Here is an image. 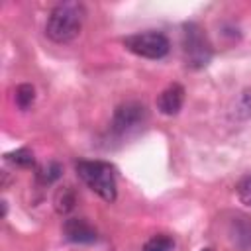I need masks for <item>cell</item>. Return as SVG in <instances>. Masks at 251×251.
<instances>
[{
    "label": "cell",
    "instance_id": "1",
    "mask_svg": "<svg viewBox=\"0 0 251 251\" xmlns=\"http://www.w3.org/2000/svg\"><path fill=\"white\" fill-rule=\"evenodd\" d=\"M86 10L80 2H61L57 4L45 24V33L55 43H69L73 41L84 24Z\"/></svg>",
    "mask_w": 251,
    "mask_h": 251
},
{
    "label": "cell",
    "instance_id": "2",
    "mask_svg": "<svg viewBox=\"0 0 251 251\" xmlns=\"http://www.w3.org/2000/svg\"><path fill=\"white\" fill-rule=\"evenodd\" d=\"M76 175L80 176V180L92 190L96 192L102 200L106 202H114L118 196V184H116V175H114V167L106 161H76L75 165Z\"/></svg>",
    "mask_w": 251,
    "mask_h": 251
},
{
    "label": "cell",
    "instance_id": "3",
    "mask_svg": "<svg viewBox=\"0 0 251 251\" xmlns=\"http://www.w3.org/2000/svg\"><path fill=\"white\" fill-rule=\"evenodd\" d=\"M182 57L190 69H202L212 59V45L204 29L194 22H188L182 27Z\"/></svg>",
    "mask_w": 251,
    "mask_h": 251
},
{
    "label": "cell",
    "instance_id": "4",
    "mask_svg": "<svg viewBox=\"0 0 251 251\" xmlns=\"http://www.w3.org/2000/svg\"><path fill=\"white\" fill-rule=\"evenodd\" d=\"M124 45L127 51H131L133 55L137 57H143V59H163L169 49H171V41L165 33L161 31H141V33H133V35H127L124 39Z\"/></svg>",
    "mask_w": 251,
    "mask_h": 251
},
{
    "label": "cell",
    "instance_id": "5",
    "mask_svg": "<svg viewBox=\"0 0 251 251\" xmlns=\"http://www.w3.org/2000/svg\"><path fill=\"white\" fill-rule=\"evenodd\" d=\"M147 116V110L141 102H135V100H129V102H124L116 108L114 112V118H112V131L118 133V135H124L131 129H135L137 126L143 124Z\"/></svg>",
    "mask_w": 251,
    "mask_h": 251
},
{
    "label": "cell",
    "instance_id": "6",
    "mask_svg": "<svg viewBox=\"0 0 251 251\" xmlns=\"http://www.w3.org/2000/svg\"><path fill=\"white\" fill-rule=\"evenodd\" d=\"M63 233L73 243H94L98 239L96 229L84 218H69V220H65Z\"/></svg>",
    "mask_w": 251,
    "mask_h": 251
},
{
    "label": "cell",
    "instance_id": "7",
    "mask_svg": "<svg viewBox=\"0 0 251 251\" xmlns=\"http://www.w3.org/2000/svg\"><path fill=\"white\" fill-rule=\"evenodd\" d=\"M182 104H184V86L178 84V82L167 86L159 94V98H157V110L161 114H165V116L178 114V110L182 108Z\"/></svg>",
    "mask_w": 251,
    "mask_h": 251
},
{
    "label": "cell",
    "instance_id": "8",
    "mask_svg": "<svg viewBox=\"0 0 251 251\" xmlns=\"http://www.w3.org/2000/svg\"><path fill=\"white\" fill-rule=\"evenodd\" d=\"M231 237L241 247H251V218H237L231 224Z\"/></svg>",
    "mask_w": 251,
    "mask_h": 251
},
{
    "label": "cell",
    "instance_id": "9",
    "mask_svg": "<svg viewBox=\"0 0 251 251\" xmlns=\"http://www.w3.org/2000/svg\"><path fill=\"white\" fill-rule=\"evenodd\" d=\"M75 204H76V194L73 192V188L65 186V188L57 190V194H55V210L59 214L71 212L75 208Z\"/></svg>",
    "mask_w": 251,
    "mask_h": 251
},
{
    "label": "cell",
    "instance_id": "10",
    "mask_svg": "<svg viewBox=\"0 0 251 251\" xmlns=\"http://www.w3.org/2000/svg\"><path fill=\"white\" fill-rule=\"evenodd\" d=\"M14 100H16V106L20 110H27L33 104V100H35V88L31 84H27V82L18 84L16 86V94H14Z\"/></svg>",
    "mask_w": 251,
    "mask_h": 251
},
{
    "label": "cell",
    "instance_id": "11",
    "mask_svg": "<svg viewBox=\"0 0 251 251\" xmlns=\"http://www.w3.org/2000/svg\"><path fill=\"white\" fill-rule=\"evenodd\" d=\"M143 251H175V241L169 235H153L145 241Z\"/></svg>",
    "mask_w": 251,
    "mask_h": 251
},
{
    "label": "cell",
    "instance_id": "12",
    "mask_svg": "<svg viewBox=\"0 0 251 251\" xmlns=\"http://www.w3.org/2000/svg\"><path fill=\"white\" fill-rule=\"evenodd\" d=\"M6 159L12 161L18 167H33V163H35L33 153L27 147H20V149H16L12 153H6Z\"/></svg>",
    "mask_w": 251,
    "mask_h": 251
},
{
    "label": "cell",
    "instance_id": "13",
    "mask_svg": "<svg viewBox=\"0 0 251 251\" xmlns=\"http://www.w3.org/2000/svg\"><path fill=\"white\" fill-rule=\"evenodd\" d=\"M61 173H63V167L59 165V163H49L45 169H41L39 173H37V176H39V180L41 182H47V184H51V182H55L59 176H61Z\"/></svg>",
    "mask_w": 251,
    "mask_h": 251
},
{
    "label": "cell",
    "instance_id": "14",
    "mask_svg": "<svg viewBox=\"0 0 251 251\" xmlns=\"http://www.w3.org/2000/svg\"><path fill=\"white\" fill-rule=\"evenodd\" d=\"M235 190H237V198L241 200V204H245V206L251 208V175H245L237 182Z\"/></svg>",
    "mask_w": 251,
    "mask_h": 251
},
{
    "label": "cell",
    "instance_id": "15",
    "mask_svg": "<svg viewBox=\"0 0 251 251\" xmlns=\"http://www.w3.org/2000/svg\"><path fill=\"white\" fill-rule=\"evenodd\" d=\"M239 110H245V114H251V90H243L239 98Z\"/></svg>",
    "mask_w": 251,
    "mask_h": 251
},
{
    "label": "cell",
    "instance_id": "16",
    "mask_svg": "<svg viewBox=\"0 0 251 251\" xmlns=\"http://www.w3.org/2000/svg\"><path fill=\"white\" fill-rule=\"evenodd\" d=\"M200 251H212V249H208V247H206V249H200Z\"/></svg>",
    "mask_w": 251,
    "mask_h": 251
}]
</instances>
